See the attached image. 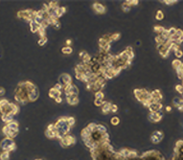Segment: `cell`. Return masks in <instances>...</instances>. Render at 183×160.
<instances>
[{
  "label": "cell",
  "mask_w": 183,
  "mask_h": 160,
  "mask_svg": "<svg viewBox=\"0 0 183 160\" xmlns=\"http://www.w3.org/2000/svg\"><path fill=\"white\" fill-rule=\"evenodd\" d=\"M176 30H177V29H175V28H173V27L170 28V29H169V37H171V36H172V35H174V34H176Z\"/></svg>",
  "instance_id": "cell-40"
},
{
  "label": "cell",
  "mask_w": 183,
  "mask_h": 160,
  "mask_svg": "<svg viewBox=\"0 0 183 160\" xmlns=\"http://www.w3.org/2000/svg\"><path fill=\"white\" fill-rule=\"evenodd\" d=\"M66 101L69 104L74 105L79 103V99H78V95H68L66 96Z\"/></svg>",
  "instance_id": "cell-12"
},
{
  "label": "cell",
  "mask_w": 183,
  "mask_h": 160,
  "mask_svg": "<svg viewBox=\"0 0 183 160\" xmlns=\"http://www.w3.org/2000/svg\"><path fill=\"white\" fill-rule=\"evenodd\" d=\"M182 96H183V94H182Z\"/></svg>",
  "instance_id": "cell-57"
},
{
  "label": "cell",
  "mask_w": 183,
  "mask_h": 160,
  "mask_svg": "<svg viewBox=\"0 0 183 160\" xmlns=\"http://www.w3.org/2000/svg\"><path fill=\"white\" fill-rule=\"evenodd\" d=\"M181 64H182V62H181V60H180V59H178V58L173 59V60H172V67H173V69H175V70H178V69L180 68Z\"/></svg>",
  "instance_id": "cell-19"
},
{
  "label": "cell",
  "mask_w": 183,
  "mask_h": 160,
  "mask_svg": "<svg viewBox=\"0 0 183 160\" xmlns=\"http://www.w3.org/2000/svg\"><path fill=\"white\" fill-rule=\"evenodd\" d=\"M71 43H72L71 39H66V45H67V46H70V45H71Z\"/></svg>",
  "instance_id": "cell-52"
},
{
  "label": "cell",
  "mask_w": 183,
  "mask_h": 160,
  "mask_svg": "<svg viewBox=\"0 0 183 160\" xmlns=\"http://www.w3.org/2000/svg\"><path fill=\"white\" fill-rule=\"evenodd\" d=\"M155 17H156V19H157V20H162V19L164 18V13H163V11H160V10L156 11Z\"/></svg>",
  "instance_id": "cell-32"
},
{
  "label": "cell",
  "mask_w": 183,
  "mask_h": 160,
  "mask_svg": "<svg viewBox=\"0 0 183 160\" xmlns=\"http://www.w3.org/2000/svg\"><path fill=\"white\" fill-rule=\"evenodd\" d=\"M52 25H53L54 29H56V30H58V29L60 28V23H59V21H58V19H57V20H55Z\"/></svg>",
  "instance_id": "cell-42"
},
{
  "label": "cell",
  "mask_w": 183,
  "mask_h": 160,
  "mask_svg": "<svg viewBox=\"0 0 183 160\" xmlns=\"http://www.w3.org/2000/svg\"><path fill=\"white\" fill-rule=\"evenodd\" d=\"M166 5H172V4H174L176 1H174V0H165V1H163Z\"/></svg>",
  "instance_id": "cell-47"
},
{
  "label": "cell",
  "mask_w": 183,
  "mask_h": 160,
  "mask_svg": "<svg viewBox=\"0 0 183 160\" xmlns=\"http://www.w3.org/2000/svg\"><path fill=\"white\" fill-rule=\"evenodd\" d=\"M86 55H87V53H86L85 51H81V52L80 53V57H82V58H83V57H85Z\"/></svg>",
  "instance_id": "cell-50"
},
{
  "label": "cell",
  "mask_w": 183,
  "mask_h": 160,
  "mask_svg": "<svg viewBox=\"0 0 183 160\" xmlns=\"http://www.w3.org/2000/svg\"><path fill=\"white\" fill-rule=\"evenodd\" d=\"M181 42H183V34H181V35H180V36H179V37H178V40H177V41H176V42H175V43H176V44H178V45H179V44H180V43H181Z\"/></svg>",
  "instance_id": "cell-49"
},
{
  "label": "cell",
  "mask_w": 183,
  "mask_h": 160,
  "mask_svg": "<svg viewBox=\"0 0 183 160\" xmlns=\"http://www.w3.org/2000/svg\"><path fill=\"white\" fill-rule=\"evenodd\" d=\"M35 160H42V159H35Z\"/></svg>",
  "instance_id": "cell-56"
},
{
  "label": "cell",
  "mask_w": 183,
  "mask_h": 160,
  "mask_svg": "<svg viewBox=\"0 0 183 160\" xmlns=\"http://www.w3.org/2000/svg\"><path fill=\"white\" fill-rule=\"evenodd\" d=\"M143 93H144V88H141V89L136 88V89H134V95H135L136 99H137L138 101H140V102H142Z\"/></svg>",
  "instance_id": "cell-17"
},
{
  "label": "cell",
  "mask_w": 183,
  "mask_h": 160,
  "mask_svg": "<svg viewBox=\"0 0 183 160\" xmlns=\"http://www.w3.org/2000/svg\"><path fill=\"white\" fill-rule=\"evenodd\" d=\"M153 30H154V32L158 34V35H160V34L163 33V31L165 30V28H164V27H162V26H155Z\"/></svg>",
  "instance_id": "cell-28"
},
{
  "label": "cell",
  "mask_w": 183,
  "mask_h": 160,
  "mask_svg": "<svg viewBox=\"0 0 183 160\" xmlns=\"http://www.w3.org/2000/svg\"><path fill=\"white\" fill-rule=\"evenodd\" d=\"M61 52H62V54H64V55H70V54H72L73 49H72L70 46H65V47H63V48L61 49Z\"/></svg>",
  "instance_id": "cell-21"
},
{
  "label": "cell",
  "mask_w": 183,
  "mask_h": 160,
  "mask_svg": "<svg viewBox=\"0 0 183 160\" xmlns=\"http://www.w3.org/2000/svg\"><path fill=\"white\" fill-rule=\"evenodd\" d=\"M150 94H151V97H152L156 102H159L160 100H162V94H161V92L159 91L158 89L153 90Z\"/></svg>",
  "instance_id": "cell-15"
},
{
  "label": "cell",
  "mask_w": 183,
  "mask_h": 160,
  "mask_svg": "<svg viewBox=\"0 0 183 160\" xmlns=\"http://www.w3.org/2000/svg\"><path fill=\"white\" fill-rule=\"evenodd\" d=\"M170 51H171V50H169L168 48H164L163 50L159 51V54L161 55V57H167L168 56H169V54H170Z\"/></svg>",
  "instance_id": "cell-25"
},
{
  "label": "cell",
  "mask_w": 183,
  "mask_h": 160,
  "mask_svg": "<svg viewBox=\"0 0 183 160\" xmlns=\"http://www.w3.org/2000/svg\"><path fill=\"white\" fill-rule=\"evenodd\" d=\"M46 42H47V37L45 36V37H40L37 43L39 46H43L44 44H46Z\"/></svg>",
  "instance_id": "cell-35"
},
{
  "label": "cell",
  "mask_w": 183,
  "mask_h": 160,
  "mask_svg": "<svg viewBox=\"0 0 183 160\" xmlns=\"http://www.w3.org/2000/svg\"><path fill=\"white\" fill-rule=\"evenodd\" d=\"M10 159V152L9 151H2L0 153V160H9Z\"/></svg>",
  "instance_id": "cell-22"
},
{
  "label": "cell",
  "mask_w": 183,
  "mask_h": 160,
  "mask_svg": "<svg viewBox=\"0 0 183 160\" xmlns=\"http://www.w3.org/2000/svg\"><path fill=\"white\" fill-rule=\"evenodd\" d=\"M140 43H141L140 41H136V45H140Z\"/></svg>",
  "instance_id": "cell-55"
},
{
  "label": "cell",
  "mask_w": 183,
  "mask_h": 160,
  "mask_svg": "<svg viewBox=\"0 0 183 160\" xmlns=\"http://www.w3.org/2000/svg\"><path fill=\"white\" fill-rule=\"evenodd\" d=\"M175 90L178 92L179 94H183V85L182 84H177L175 86Z\"/></svg>",
  "instance_id": "cell-41"
},
{
  "label": "cell",
  "mask_w": 183,
  "mask_h": 160,
  "mask_svg": "<svg viewBox=\"0 0 183 160\" xmlns=\"http://www.w3.org/2000/svg\"><path fill=\"white\" fill-rule=\"evenodd\" d=\"M118 110V106L114 104V103H111V108H110V112H117Z\"/></svg>",
  "instance_id": "cell-45"
},
{
  "label": "cell",
  "mask_w": 183,
  "mask_h": 160,
  "mask_svg": "<svg viewBox=\"0 0 183 160\" xmlns=\"http://www.w3.org/2000/svg\"><path fill=\"white\" fill-rule=\"evenodd\" d=\"M45 134H46V136L49 138V139L57 138V131H52V130H48V129H46Z\"/></svg>",
  "instance_id": "cell-20"
},
{
  "label": "cell",
  "mask_w": 183,
  "mask_h": 160,
  "mask_svg": "<svg viewBox=\"0 0 183 160\" xmlns=\"http://www.w3.org/2000/svg\"><path fill=\"white\" fill-rule=\"evenodd\" d=\"M103 97H104V94L103 93V91H97L95 93V99H100V100H103Z\"/></svg>",
  "instance_id": "cell-31"
},
{
  "label": "cell",
  "mask_w": 183,
  "mask_h": 160,
  "mask_svg": "<svg viewBox=\"0 0 183 160\" xmlns=\"http://www.w3.org/2000/svg\"><path fill=\"white\" fill-rule=\"evenodd\" d=\"M29 93L30 92L27 90L24 80L18 82V84L16 85L15 90H14V100H15V102L22 103V104H26L27 103H29Z\"/></svg>",
  "instance_id": "cell-1"
},
{
  "label": "cell",
  "mask_w": 183,
  "mask_h": 160,
  "mask_svg": "<svg viewBox=\"0 0 183 160\" xmlns=\"http://www.w3.org/2000/svg\"><path fill=\"white\" fill-rule=\"evenodd\" d=\"M125 51H126V53L127 54V56H128V57H129L130 59H132V58L134 57V53H133V50H132L131 47H127Z\"/></svg>",
  "instance_id": "cell-24"
},
{
  "label": "cell",
  "mask_w": 183,
  "mask_h": 160,
  "mask_svg": "<svg viewBox=\"0 0 183 160\" xmlns=\"http://www.w3.org/2000/svg\"><path fill=\"white\" fill-rule=\"evenodd\" d=\"M97 131H99L100 133H106V127L103 125H97Z\"/></svg>",
  "instance_id": "cell-27"
},
{
  "label": "cell",
  "mask_w": 183,
  "mask_h": 160,
  "mask_svg": "<svg viewBox=\"0 0 183 160\" xmlns=\"http://www.w3.org/2000/svg\"><path fill=\"white\" fill-rule=\"evenodd\" d=\"M110 108H111V103L109 102H104L103 104L102 105V111L103 114H107L110 112Z\"/></svg>",
  "instance_id": "cell-14"
},
{
  "label": "cell",
  "mask_w": 183,
  "mask_h": 160,
  "mask_svg": "<svg viewBox=\"0 0 183 160\" xmlns=\"http://www.w3.org/2000/svg\"><path fill=\"white\" fill-rule=\"evenodd\" d=\"M108 43H109V42H107V41H106L104 38H103V37H101V38L99 39V46L101 47V49L103 48L104 46L106 45V44H108Z\"/></svg>",
  "instance_id": "cell-30"
},
{
  "label": "cell",
  "mask_w": 183,
  "mask_h": 160,
  "mask_svg": "<svg viewBox=\"0 0 183 160\" xmlns=\"http://www.w3.org/2000/svg\"><path fill=\"white\" fill-rule=\"evenodd\" d=\"M166 111H168V112H170V111H172V107L171 106H166Z\"/></svg>",
  "instance_id": "cell-53"
},
{
  "label": "cell",
  "mask_w": 183,
  "mask_h": 160,
  "mask_svg": "<svg viewBox=\"0 0 183 160\" xmlns=\"http://www.w3.org/2000/svg\"><path fill=\"white\" fill-rule=\"evenodd\" d=\"M110 123H111V125H113V126H117V125H119V123H120V119H119L118 117L114 116V117L111 118Z\"/></svg>",
  "instance_id": "cell-29"
},
{
  "label": "cell",
  "mask_w": 183,
  "mask_h": 160,
  "mask_svg": "<svg viewBox=\"0 0 183 160\" xmlns=\"http://www.w3.org/2000/svg\"><path fill=\"white\" fill-rule=\"evenodd\" d=\"M174 55H175V57H177L178 59L180 58V57H183V52L180 50V49H178V50H176V51H174Z\"/></svg>",
  "instance_id": "cell-38"
},
{
  "label": "cell",
  "mask_w": 183,
  "mask_h": 160,
  "mask_svg": "<svg viewBox=\"0 0 183 160\" xmlns=\"http://www.w3.org/2000/svg\"><path fill=\"white\" fill-rule=\"evenodd\" d=\"M66 11V8L65 7H58L57 9V17L59 18L61 15L64 14V12Z\"/></svg>",
  "instance_id": "cell-23"
},
{
  "label": "cell",
  "mask_w": 183,
  "mask_h": 160,
  "mask_svg": "<svg viewBox=\"0 0 183 160\" xmlns=\"http://www.w3.org/2000/svg\"><path fill=\"white\" fill-rule=\"evenodd\" d=\"M2 132H3V134H4L6 137L13 139L15 136H17L19 130H13V129L10 128L7 125H5V126L2 127Z\"/></svg>",
  "instance_id": "cell-5"
},
{
  "label": "cell",
  "mask_w": 183,
  "mask_h": 160,
  "mask_svg": "<svg viewBox=\"0 0 183 160\" xmlns=\"http://www.w3.org/2000/svg\"><path fill=\"white\" fill-rule=\"evenodd\" d=\"M179 69H180V70L183 72V62H182V64H181V66H180V68H179Z\"/></svg>",
  "instance_id": "cell-54"
},
{
  "label": "cell",
  "mask_w": 183,
  "mask_h": 160,
  "mask_svg": "<svg viewBox=\"0 0 183 160\" xmlns=\"http://www.w3.org/2000/svg\"><path fill=\"white\" fill-rule=\"evenodd\" d=\"M40 28H41V26L37 25L36 23L34 22V20L30 22V30H31V32H32V33H37V32H38V30H39Z\"/></svg>",
  "instance_id": "cell-16"
},
{
  "label": "cell",
  "mask_w": 183,
  "mask_h": 160,
  "mask_svg": "<svg viewBox=\"0 0 183 160\" xmlns=\"http://www.w3.org/2000/svg\"><path fill=\"white\" fill-rule=\"evenodd\" d=\"M60 94H61V92L57 91V89H55L54 87H52V88L49 90V97L52 98V99H54V100L57 99V97H60V96H61Z\"/></svg>",
  "instance_id": "cell-13"
},
{
  "label": "cell",
  "mask_w": 183,
  "mask_h": 160,
  "mask_svg": "<svg viewBox=\"0 0 183 160\" xmlns=\"http://www.w3.org/2000/svg\"><path fill=\"white\" fill-rule=\"evenodd\" d=\"M16 15H17L18 18H22V19L30 23L31 21L34 20V17L35 15V11H33V10H21V11H17Z\"/></svg>",
  "instance_id": "cell-4"
},
{
  "label": "cell",
  "mask_w": 183,
  "mask_h": 160,
  "mask_svg": "<svg viewBox=\"0 0 183 160\" xmlns=\"http://www.w3.org/2000/svg\"><path fill=\"white\" fill-rule=\"evenodd\" d=\"M103 103H104L103 100H100V99H95V102H94L96 106H101V107H102V105L103 104Z\"/></svg>",
  "instance_id": "cell-39"
},
{
  "label": "cell",
  "mask_w": 183,
  "mask_h": 160,
  "mask_svg": "<svg viewBox=\"0 0 183 160\" xmlns=\"http://www.w3.org/2000/svg\"><path fill=\"white\" fill-rule=\"evenodd\" d=\"M126 3H127L129 6H136V5H138L137 0H131V1L127 0V1H126Z\"/></svg>",
  "instance_id": "cell-43"
},
{
  "label": "cell",
  "mask_w": 183,
  "mask_h": 160,
  "mask_svg": "<svg viewBox=\"0 0 183 160\" xmlns=\"http://www.w3.org/2000/svg\"><path fill=\"white\" fill-rule=\"evenodd\" d=\"M58 83L61 84L63 87L68 85V84H71L72 83V79H71V76L66 74V73H63L61 74V76H59V79H58Z\"/></svg>",
  "instance_id": "cell-6"
},
{
  "label": "cell",
  "mask_w": 183,
  "mask_h": 160,
  "mask_svg": "<svg viewBox=\"0 0 183 160\" xmlns=\"http://www.w3.org/2000/svg\"><path fill=\"white\" fill-rule=\"evenodd\" d=\"M161 108H162V103L160 102L150 103L149 105V109L150 112H159Z\"/></svg>",
  "instance_id": "cell-9"
},
{
  "label": "cell",
  "mask_w": 183,
  "mask_h": 160,
  "mask_svg": "<svg viewBox=\"0 0 183 160\" xmlns=\"http://www.w3.org/2000/svg\"><path fill=\"white\" fill-rule=\"evenodd\" d=\"M120 37H121V34L119 33H114V34H110V40L111 41H117V40L120 39Z\"/></svg>",
  "instance_id": "cell-26"
},
{
  "label": "cell",
  "mask_w": 183,
  "mask_h": 160,
  "mask_svg": "<svg viewBox=\"0 0 183 160\" xmlns=\"http://www.w3.org/2000/svg\"><path fill=\"white\" fill-rule=\"evenodd\" d=\"M150 139H151V142L153 143V144H157V143H159L161 140L159 139L158 137H156L154 134H152L151 136H150Z\"/></svg>",
  "instance_id": "cell-37"
},
{
  "label": "cell",
  "mask_w": 183,
  "mask_h": 160,
  "mask_svg": "<svg viewBox=\"0 0 183 160\" xmlns=\"http://www.w3.org/2000/svg\"><path fill=\"white\" fill-rule=\"evenodd\" d=\"M38 97H39V92L36 87L34 90L29 93V102H35L38 99Z\"/></svg>",
  "instance_id": "cell-10"
},
{
  "label": "cell",
  "mask_w": 183,
  "mask_h": 160,
  "mask_svg": "<svg viewBox=\"0 0 183 160\" xmlns=\"http://www.w3.org/2000/svg\"><path fill=\"white\" fill-rule=\"evenodd\" d=\"M55 101H56V103H60L61 102H62V98H61V96H60V97H57V99H55Z\"/></svg>",
  "instance_id": "cell-51"
},
{
  "label": "cell",
  "mask_w": 183,
  "mask_h": 160,
  "mask_svg": "<svg viewBox=\"0 0 183 160\" xmlns=\"http://www.w3.org/2000/svg\"><path fill=\"white\" fill-rule=\"evenodd\" d=\"M54 88H55V89H57V91H60V92L63 90V86H62L61 84H59L58 82H57V84H56V85L54 86Z\"/></svg>",
  "instance_id": "cell-44"
},
{
  "label": "cell",
  "mask_w": 183,
  "mask_h": 160,
  "mask_svg": "<svg viewBox=\"0 0 183 160\" xmlns=\"http://www.w3.org/2000/svg\"><path fill=\"white\" fill-rule=\"evenodd\" d=\"M0 148L2 149V151H13L16 149V145L13 141V139L11 138L5 137L1 142H0Z\"/></svg>",
  "instance_id": "cell-3"
},
{
  "label": "cell",
  "mask_w": 183,
  "mask_h": 160,
  "mask_svg": "<svg viewBox=\"0 0 183 160\" xmlns=\"http://www.w3.org/2000/svg\"><path fill=\"white\" fill-rule=\"evenodd\" d=\"M18 112H19V107L16 103H11L7 99L0 100V113H1V115L15 116Z\"/></svg>",
  "instance_id": "cell-2"
},
{
  "label": "cell",
  "mask_w": 183,
  "mask_h": 160,
  "mask_svg": "<svg viewBox=\"0 0 183 160\" xmlns=\"http://www.w3.org/2000/svg\"><path fill=\"white\" fill-rule=\"evenodd\" d=\"M60 143L63 147H68V146L73 145L75 143V137L70 135V134H67V135H65L64 137L60 139Z\"/></svg>",
  "instance_id": "cell-7"
},
{
  "label": "cell",
  "mask_w": 183,
  "mask_h": 160,
  "mask_svg": "<svg viewBox=\"0 0 183 160\" xmlns=\"http://www.w3.org/2000/svg\"><path fill=\"white\" fill-rule=\"evenodd\" d=\"M5 93H6L5 88H4L3 86H0V96H4V95H5Z\"/></svg>",
  "instance_id": "cell-48"
},
{
  "label": "cell",
  "mask_w": 183,
  "mask_h": 160,
  "mask_svg": "<svg viewBox=\"0 0 183 160\" xmlns=\"http://www.w3.org/2000/svg\"><path fill=\"white\" fill-rule=\"evenodd\" d=\"M153 134H154V135H155L156 137L159 138L160 140H162V138H163V133H162L161 131H155V132H154Z\"/></svg>",
  "instance_id": "cell-46"
},
{
  "label": "cell",
  "mask_w": 183,
  "mask_h": 160,
  "mask_svg": "<svg viewBox=\"0 0 183 160\" xmlns=\"http://www.w3.org/2000/svg\"><path fill=\"white\" fill-rule=\"evenodd\" d=\"M67 121H68V124L70 126H74L75 123H76V120H75L74 117H67Z\"/></svg>",
  "instance_id": "cell-36"
},
{
  "label": "cell",
  "mask_w": 183,
  "mask_h": 160,
  "mask_svg": "<svg viewBox=\"0 0 183 160\" xmlns=\"http://www.w3.org/2000/svg\"><path fill=\"white\" fill-rule=\"evenodd\" d=\"M172 104L175 106V107H178V106H183V99H180L178 97H175L172 99Z\"/></svg>",
  "instance_id": "cell-18"
},
{
  "label": "cell",
  "mask_w": 183,
  "mask_h": 160,
  "mask_svg": "<svg viewBox=\"0 0 183 160\" xmlns=\"http://www.w3.org/2000/svg\"><path fill=\"white\" fill-rule=\"evenodd\" d=\"M162 118V113L160 111L159 112H149V119L150 122L152 123H157L159 122Z\"/></svg>",
  "instance_id": "cell-8"
},
{
  "label": "cell",
  "mask_w": 183,
  "mask_h": 160,
  "mask_svg": "<svg viewBox=\"0 0 183 160\" xmlns=\"http://www.w3.org/2000/svg\"><path fill=\"white\" fill-rule=\"evenodd\" d=\"M122 9H123V11H130V9H131V6H129L127 3L124 2L123 5H122Z\"/></svg>",
  "instance_id": "cell-34"
},
{
  "label": "cell",
  "mask_w": 183,
  "mask_h": 160,
  "mask_svg": "<svg viewBox=\"0 0 183 160\" xmlns=\"http://www.w3.org/2000/svg\"><path fill=\"white\" fill-rule=\"evenodd\" d=\"M87 128L91 131V132H94V131H96V128H97V125L95 124V123H90L88 126H87Z\"/></svg>",
  "instance_id": "cell-33"
},
{
  "label": "cell",
  "mask_w": 183,
  "mask_h": 160,
  "mask_svg": "<svg viewBox=\"0 0 183 160\" xmlns=\"http://www.w3.org/2000/svg\"><path fill=\"white\" fill-rule=\"evenodd\" d=\"M93 9H94V11H96V12H98V13H103L105 11V7L103 6V4L98 3V2H96V3L93 4Z\"/></svg>",
  "instance_id": "cell-11"
}]
</instances>
